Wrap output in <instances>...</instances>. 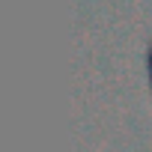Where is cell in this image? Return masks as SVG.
<instances>
[{
    "label": "cell",
    "instance_id": "6da1fadb",
    "mask_svg": "<svg viewBox=\"0 0 152 152\" xmlns=\"http://www.w3.org/2000/svg\"><path fill=\"white\" fill-rule=\"evenodd\" d=\"M143 72H146V87H149V96H152V42L146 45V54H143Z\"/></svg>",
    "mask_w": 152,
    "mask_h": 152
}]
</instances>
